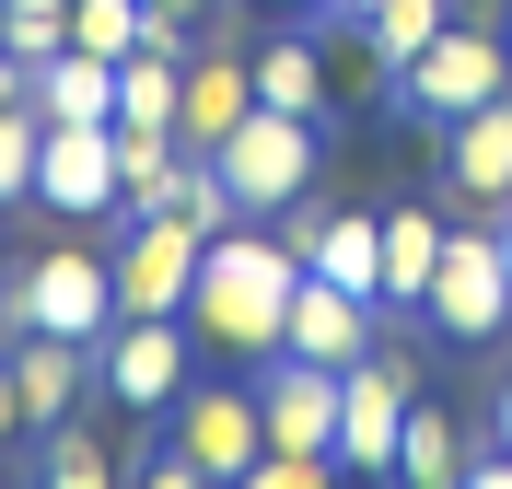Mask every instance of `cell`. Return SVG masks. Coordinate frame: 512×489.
I'll return each instance as SVG.
<instances>
[{
    "label": "cell",
    "mask_w": 512,
    "mask_h": 489,
    "mask_svg": "<svg viewBox=\"0 0 512 489\" xmlns=\"http://www.w3.org/2000/svg\"><path fill=\"white\" fill-rule=\"evenodd\" d=\"M291 292H303V245H268V233H210L198 292H187V326L210 338V350H233V361H280Z\"/></svg>",
    "instance_id": "cell-1"
},
{
    "label": "cell",
    "mask_w": 512,
    "mask_h": 489,
    "mask_svg": "<svg viewBox=\"0 0 512 489\" xmlns=\"http://www.w3.org/2000/svg\"><path fill=\"white\" fill-rule=\"evenodd\" d=\"M489 94H512V35L501 24H443L396 70V105H408L419 129H454V117H478Z\"/></svg>",
    "instance_id": "cell-2"
},
{
    "label": "cell",
    "mask_w": 512,
    "mask_h": 489,
    "mask_svg": "<svg viewBox=\"0 0 512 489\" xmlns=\"http://www.w3.org/2000/svg\"><path fill=\"white\" fill-rule=\"evenodd\" d=\"M0 326H12V338L47 326V338H82V350H94L105 326H117V257H94V245H47L24 280H12Z\"/></svg>",
    "instance_id": "cell-3"
},
{
    "label": "cell",
    "mask_w": 512,
    "mask_h": 489,
    "mask_svg": "<svg viewBox=\"0 0 512 489\" xmlns=\"http://www.w3.org/2000/svg\"><path fill=\"white\" fill-rule=\"evenodd\" d=\"M419 315L443 326L454 350H478L512 326V257H501V222H454L443 233V268H431V303Z\"/></svg>",
    "instance_id": "cell-4"
},
{
    "label": "cell",
    "mask_w": 512,
    "mask_h": 489,
    "mask_svg": "<svg viewBox=\"0 0 512 489\" xmlns=\"http://www.w3.org/2000/svg\"><path fill=\"white\" fill-rule=\"evenodd\" d=\"M408 350H361L338 373V466L350 478H396V443H408Z\"/></svg>",
    "instance_id": "cell-5"
},
{
    "label": "cell",
    "mask_w": 512,
    "mask_h": 489,
    "mask_svg": "<svg viewBox=\"0 0 512 489\" xmlns=\"http://www.w3.org/2000/svg\"><path fill=\"white\" fill-rule=\"evenodd\" d=\"M210 163L233 175V198H245V210H303V187H315V117L245 105V129H233Z\"/></svg>",
    "instance_id": "cell-6"
},
{
    "label": "cell",
    "mask_w": 512,
    "mask_h": 489,
    "mask_svg": "<svg viewBox=\"0 0 512 489\" xmlns=\"http://www.w3.org/2000/svg\"><path fill=\"white\" fill-rule=\"evenodd\" d=\"M198 257H210V233H187L175 210H140L117 245V315H187Z\"/></svg>",
    "instance_id": "cell-7"
},
{
    "label": "cell",
    "mask_w": 512,
    "mask_h": 489,
    "mask_svg": "<svg viewBox=\"0 0 512 489\" xmlns=\"http://www.w3.org/2000/svg\"><path fill=\"white\" fill-rule=\"evenodd\" d=\"M187 338L198 326H175V315H117L94 338L105 396H117V408H175V396H187Z\"/></svg>",
    "instance_id": "cell-8"
},
{
    "label": "cell",
    "mask_w": 512,
    "mask_h": 489,
    "mask_svg": "<svg viewBox=\"0 0 512 489\" xmlns=\"http://www.w3.org/2000/svg\"><path fill=\"white\" fill-rule=\"evenodd\" d=\"M443 198H454V222H501L512 210V94H489L478 117L443 129Z\"/></svg>",
    "instance_id": "cell-9"
},
{
    "label": "cell",
    "mask_w": 512,
    "mask_h": 489,
    "mask_svg": "<svg viewBox=\"0 0 512 489\" xmlns=\"http://www.w3.org/2000/svg\"><path fill=\"white\" fill-rule=\"evenodd\" d=\"M163 420H175V455H198L222 489L245 478L256 455H268V420H256V396H245V385H187Z\"/></svg>",
    "instance_id": "cell-10"
},
{
    "label": "cell",
    "mask_w": 512,
    "mask_h": 489,
    "mask_svg": "<svg viewBox=\"0 0 512 489\" xmlns=\"http://www.w3.org/2000/svg\"><path fill=\"white\" fill-rule=\"evenodd\" d=\"M256 420H268V455H338V373L280 350L256 385Z\"/></svg>",
    "instance_id": "cell-11"
},
{
    "label": "cell",
    "mask_w": 512,
    "mask_h": 489,
    "mask_svg": "<svg viewBox=\"0 0 512 489\" xmlns=\"http://www.w3.org/2000/svg\"><path fill=\"white\" fill-rule=\"evenodd\" d=\"M35 198L59 210V222H105L117 210V129H47V152H35Z\"/></svg>",
    "instance_id": "cell-12"
},
{
    "label": "cell",
    "mask_w": 512,
    "mask_h": 489,
    "mask_svg": "<svg viewBox=\"0 0 512 489\" xmlns=\"http://www.w3.org/2000/svg\"><path fill=\"white\" fill-rule=\"evenodd\" d=\"M373 315H384V303H361V292H338V280H315V268H303L280 350H291V361H326V373H350V361L373 350Z\"/></svg>",
    "instance_id": "cell-13"
},
{
    "label": "cell",
    "mask_w": 512,
    "mask_h": 489,
    "mask_svg": "<svg viewBox=\"0 0 512 489\" xmlns=\"http://www.w3.org/2000/svg\"><path fill=\"white\" fill-rule=\"evenodd\" d=\"M245 105H256V70L233 59V47H187V105H175V140H187V152H222V140L245 129Z\"/></svg>",
    "instance_id": "cell-14"
},
{
    "label": "cell",
    "mask_w": 512,
    "mask_h": 489,
    "mask_svg": "<svg viewBox=\"0 0 512 489\" xmlns=\"http://www.w3.org/2000/svg\"><path fill=\"white\" fill-rule=\"evenodd\" d=\"M291 245H303V268H315V280H338V292L384 303V210H338V222H303Z\"/></svg>",
    "instance_id": "cell-15"
},
{
    "label": "cell",
    "mask_w": 512,
    "mask_h": 489,
    "mask_svg": "<svg viewBox=\"0 0 512 489\" xmlns=\"http://www.w3.org/2000/svg\"><path fill=\"white\" fill-rule=\"evenodd\" d=\"M35 117L47 129H117V59H94V47L35 59Z\"/></svg>",
    "instance_id": "cell-16"
},
{
    "label": "cell",
    "mask_w": 512,
    "mask_h": 489,
    "mask_svg": "<svg viewBox=\"0 0 512 489\" xmlns=\"http://www.w3.org/2000/svg\"><path fill=\"white\" fill-rule=\"evenodd\" d=\"M443 233L454 222H431V210H384V315H419V303H431Z\"/></svg>",
    "instance_id": "cell-17"
},
{
    "label": "cell",
    "mask_w": 512,
    "mask_h": 489,
    "mask_svg": "<svg viewBox=\"0 0 512 489\" xmlns=\"http://www.w3.org/2000/svg\"><path fill=\"white\" fill-rule=\"evenodd\" d=\"M12 385H24L35 420H59L70 396H82V338H47V326H24V338H12Z\"/></svg>",
    "instance_id": "cell-18"
},
{
    "label": "cell",
    "mask_w": 512,
    "mask_h": 489,
    "mask_svg": "<svg viewBox=\"0 0 512 489\" xmlns=\"http://www.w3.org/2000/svg\"><path fill=\"white\" fill-rule=\"evenodd\" d=\"M326 47H303V35H280V47H256V105H280V117H326Z\"/></svg>",
    "instance_id": "cell-19"
},
{
    "label": "cell",
    "mask_w": 512,
    "mask_h": 489,
    "mask_svg": "<svg viewBox=\"0 0 512 489\" xmlns=\"http://www.w3.org/2000/svg\"><path fill=\"white\" fill-rule=\"evenodd\" d=\"M163 210H175L187 233H233V222H256V210L233 198V175H222L210 152H187V163H175V198H163Z\"/></svg>",
    "instance_id": "cell-20"
},
{
    "label": "cell",
    "mask_w": 512,
    "mask_h": 489,
    "mask_svg": "<svg viewBox=\"0 0 512 489\" xmlns=\"http://www.w3.org/2000/svg\"><path fill=\"white\" fill-rule=\"evenodd\" d=\"M175 163H187L175 129H117V187H128V210H163V198H175Z\"/></svg>",
    "instance_id": "cell-21"
},
{
    "label": "cell",
    "mask_w": 512,
    "mask_h": 489,
    "mask_svg": "<svg viewBox=\"0 0 512 489\" xmlns=\"http://www.w3.org/2000/svg\"><path fill=\"white\" fill-rule=\"evenodd\" d=\"M466 478V443H454L443 408H408V443H396V489H454Z\"/></svg>",
    "instance_id": "cell-22"
},
{
    "label": "cell",
    "mask_w": 512,
    "mask_h": 489,
    "mask_svg": "<svg viewBox=\"0 0 512 489\" xmlns=\"http://www.w3.org/2000/svg\"><path fill=\"white\" fill-rule=\"evenodd\" d=\"M35 489H128V478H117V455H105V431L47 420V466H35Z\"/></svg>",
    "instance_id": "cell-23"
},
{
    "label": "cell",
    "mask_w": 512,
    "mask_h": 489,
    "mask_svg": "<svg viewBox=\"0 0 512 489\" xmlns=\"http://www.w3.org/2000/svg\"><path fill=\"white\" fill-rule=\"evenodd\" d=\"M70 47L128 59V47H163V24H152V0H70Z\"/></svg>",
    "instance_id": "cell-24"
},
{
    "label": "cell",
    "mask_w": 512,
    "mask_h": 489,
    "mask_svg": "<svg viewBox=\"0 0 512 489\" xmlns=\"http://www.w3.org/2000/svg\"><path fill=\"white\" fill-rule=\"evenodd\" d=\"M350 12H361V24H373V47H384V59H396V70H408L419 47H431V35L454 24V0H350Z\"/></svg>",
    "instance_id": "cell-25"
},
{
    "label": "cell",
    "mask_w": 512,
    "mask_h": 489,
    "mask_svg": "<svg viewBox=\"0 0 512 489\" xmlns=\"http://www.w3.org/2000/svg\"><path fill=\"white\" fill-rule=\"evenodd\" d=\"M0 47L12 59H59L70 47V0H0Z\"/></svg>",
    "instance_id": "cell-26"
},
{
    "label": "cell",
    "mask_w": 512,
    "mask_h": 489,
    "mask_svg": "<svg viewBox=\"0 0 512 489\" xmlns=\"http://www.w3.org/2000/svg\"><path fill=\"white\" fill-rule=\"evenodd\" d=\"M35 152H47V117L35 105H0V210L35 198Z\"/></svg>",
    "instance_id": "cell-27"
},
{
    "label": "cell",
    "mask_w": 512,
    "mask_h": 489,
    "mask_svg": "<svg viewBox=\"0 0 512 489\" xmlns=\"http://www.w3.org/2000/svg\"><path fill=\"white\" fill-rule=\"evenodd\" d=\"M233 489H338V455H256Z\"/></svg>",
    "instance_id": "cell-28"
},
{
    "label": "cell",
    "mask_w": 512,
    "mask_h": 489,
    "mask_svg": "<svg viewBox=\"0 0 512 489\" xmlns=\"http://www.w3.org/2000/svg\"><path fill=\"white\" fill-rule=\"evenodd\" d=\"M128 489H222V478H210V466H198V455H175V443H163V455L140 466V478H128Z\"/></svg>",
    "instance_id": "cell-29"
},
{
    "label": "cell",
    "mask_w": 512,
    "mask_h": 489,
    "mask_svg": "<svg viewBox=\"0 0 512 489\" xmlns=\"http://www.w3.org/2000/svg\"><path fill=\"white\" fill-rule=\"evenodd\" d=\"M0 105H35V59H12V47H0Z\"/></svg>",
    "instance_id": "cell-30"
},
{
    "label": "cell",
    "mask_w": 512,
    "mask_h": 489,
    "mask_svg": "<svg viewBox=\"0 0 512 489\" xmlns=\"http://www.w3.org/2000/svg\"><path fill=\"white\" fill-rule=\"evenodd\" d=\"M24 420H35V408H24V385H12V361H0V443H12Z\"/></svg>",
    "instance_id": "cell-31"
},
{
    "label": "cell",
    "mask_w": 512,
    "mask_h": 489,
    "mask_svg": "<svg viewBox=\"0 0 512 489\" xmlns=\"http://www.w3.org/2000/svg\"><path fill=\"white\" fill-rule=\"evenodd\" d=\"M454 489H512V455H489V466H466Z\"/></svg>",
    "instance_id": "cell-32"
},
{
    "label": "cell",
    "mask_w": 512,
    "mask_h": 489,
    "mask_svg": "<svg viewBox=\"0 0 512 489\" xmlns=\"http://www.w3.org/2000/svg\"><path fill=\"white\" fill-rule=\"evenodd\" d=\"M198 12H210V0H152V24H175V35H187Z\"/></svg>",
    "instance_id": "cell-33"
},
{
    "label": "cell",
    "mask_w": 512,
    "mask_h": 489,
    "mask_svg": "<svg viewBox=\"0 0 512 489\" xmlns=\"http://www.w3.org/2000/svg\"><path fill=\"white\" fill-rule=\"evenodd\" d=\"M256 12H326V0H256Z\"/></svg>",
    "instance_id": "cell-34"
},
{
    "label": "cell",
    "mask_w": 512,
    "mask_h": 489,
    "mask_svg": "<svg viewBox=\"0 0 512 489\" xmlns=\"http://www.w3.org/2000/svg\"><path fill=\"white\" fill-rule=\"evenodd\" d=\"M501 455H512V385H501Z\"/></svg>",
    "instance_id": "cell-35"
},
{
    "label": "cell",
    "mask_w": 512,
    "mask_h": 489,
    "mask_svg": "<svg viewBox=\"0 0 512 489\" xmlns=\"http://www.w3.org/2000/svg\"><path fill=\"white\" fill-rule=\"evenodd\" d=\"M501 257H512V210H501Z\"/></svg>",
    "instance_id": "cell-36"
}]
</instances>
